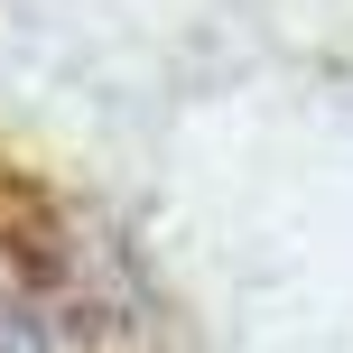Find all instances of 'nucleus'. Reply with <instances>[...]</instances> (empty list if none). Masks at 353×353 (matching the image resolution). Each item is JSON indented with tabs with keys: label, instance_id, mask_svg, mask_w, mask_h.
Returning <instances> with one entry per match:
<instances>
[{
	"label": "nucleus",
	"instance_id": "f257e3e1",
	"mask_svg": "<svg viewBox=\"0 0 353 353\" xmlns=\"http://www.w3.org/2000/svg\"><path fill=\"white\" fill-rule=\"evenodd\" d=\"M0 353H47V325H37L10 288H0Z\"/></svg>",
	"mask_w": 353,
	"mask_h": 353
}]
</instances>
